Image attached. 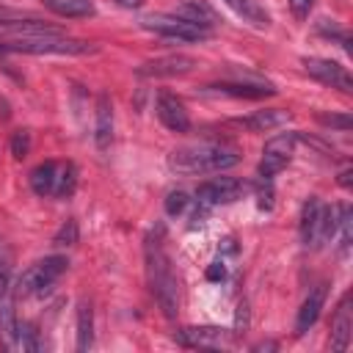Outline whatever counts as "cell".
<instances>
[{"instance_id": "cell-23", "label": "cell", "mask_w": 353, "mask_h": 353, "mask_svg": "<svg viewBox=\"0 0 353 353\" xmlns=\"http://www.w3.org/2000/svg\"><path fill=\"white\" fill-rule=\"evenodd\" d=\"M44 6L50 11H55L58 17H91L94 14V3L91 0H44Z\"/></svg>"}, {"instance_id": "cell-35", "label": "cell", "mask_w": 353, "mask_h": 353, "mask_svg": "<svg viewBox=\"0 0 353 353\" xmlns=\"http://www.w3.org/2000/svg\"><path fill=\"white\" fill-rule=\"evenodd\" d=\"M336 182H339L342 188H350V185H353V171H350V168H345V171L339 174V179H336Z\"/></svg>"}, {"instance_id": "cell-27", "label": "cell", "mask_w": 353, "mask_h": 353, "mask_svg": "<svg viewBox=\"0 0 353 353\" xmlns=\"http://www.w3.org/2000/svg\"><path fill=\"white\" fill-rule=\"evenodd\" d=\"M317 121H320L323 127L342 130V132H347V130L353 127V119H350L347 113H317Z\"/></svg>"}, {"instance_id": "cell-31", "label": "cell", "mask_w": 353, "mask_h": 353, "mask_svg": "<svg viewBox=\"0 0 353 353\" xmlns=\"http://www.w3.org/2000/svg\"><path fill=\"white\" fill-rule=\"evenodd\" d=\"M19 345L25 350H39V339H36V328L30 323H19Z\"/></svg>"}, {"instance_id": "cell-16", "label": "cell", "mask_w": 353, "mask_h": 353, "mask_svg": "<svg viewBox=\"0 0 353 353\" xmlns=\"http://www.w3.org/2000/svg\"><path fill=\"white\" fill-rule=\"evenodd\" d=\"M210 91H218V94H226V97H243V99H262V97H273L276 88L270 83H229V80H221V83H212L207 85Z\"/></svg>"}, {"instance_id": "cell-24", "label": "cell", "mask_w": 353, "mask_h": 353, "mask_svg": "<svg viewBox=\"0 0 353 353\" xmlns=\"http://www.w3.org/2000/svg\"><path fill=\"white\" fill-rule=\"evenodd\" d=\"M74 190H77V168H74V163H66V165L58 168V174H55V188H52V193H55L58 199H72Z\"/></svg>"}, {"instance_id": "cell-20", "label": "cell", "mask_w": 353, "mask_h": 353, "mask_svg": "<svg viewBox=\"0 0 353 353\" xmlns=\"http://www.w3.org/2000/svg\"><path fill=\"white\" fill-rule=\"evenodd\" d=\"M94 345V309L88 301L77 303V350L85 353Z\"/></svg>"}, {"instance_id": "cell-4", "label": "cell", "mask_w": 353, "mask_h": 353, "mask_svg": "<svg viewBox=\"0 0 353 353\" xmlns=\"http://www.w3.org/2000/svg\"><path fill=\"white\" fill-rule=\"evenodd\" d=\"M66 268H69V259L66 256H58V254L55 256H44V259H39L36 265H30L19 276L17 292L19 295H44L66 273Z\"/></svg>"}, {"instance_id": "cell-19", "label": "cell", "mask_w": 353, "mask_h": 353, "mask_svg": "<svg viewBox=\"0 0 353 353\" xmlns=\"http://www.w3.org/2000/svg\"><path fill=\"white\" fill-rule=\"evenodd\" d=\"M243 22L254 25V28H268L270 25V14L256 3V0H223Z\"/></svg>"}, {"instance_id": "cell-34", "label": "cell", "mask_w": 353, "mask_h": 353, "mask_svg": "<svg viewBox=\"0 0 353 353\" xmlns=\"http://www.w3.org/2000/svg\"><path fill=\"white\" fill-rule=\"evenodd\" d=\"M226 276V268H223V262H212L210 268H207V279L210 281H221Z\"/></svg>"}, {"instance_id": "cell-36", "label": "cell", "mask_w": 353, "mask_h": 353, "mask_svg": "<svg viewBox=\"0 0 353 353\" xmlns=\"http://www.w3.org/2000/svg\"><path fill=\"white\" fill-rule=\"evenodd\" d=\"M8 287V265L6 262H0V292Z\"/></svg>"}, {"instance_id": "cell-21", "label": "cell", "mask_w": 353, "mask_h": 353, "mask_svg": "<svg viewBox=\"0 0 353 353\" xmlns=\"http://www.w3.org/2000/svg\"><path fill=\"white\" fill-rule=\"evenodd\" d=\"M55 174H58V165L52 160H44L39 163L33 171H30V188L36 196H50L52 188H55Z\"/></svg>"}, {"instance_id": "cell-26", "label": "cell", "mask_w": 353, "mask_h": 353, "mask_svg": "<svg viewBox=\"0 0 353 353\" xmlns=\"http://www.w3.org/2000/svg\"><path fill=\"white\" fill-rule=\"evenodd\" d=\"M336 229H342V248H350V240H353V210L347 204L336 207Z\"/></svg>"}, {"instance_id": "cell-30", "label": "cell", "mask_w": 353, "mask_h": 353, "mask_svg": "<svg viewBox=\"0 0 353 353\" xmlns=\"http://www.w3.org/2000/svg\"><path fill=\"white\" fill-rule=\"evenodd\" d=\"M185 207H188V193H185V190H171V193L165 196V212H168L171 218H176L179 212H185Z\"/></svg>"}, {"instance_id": "cell-28", "label": "cell", "mask_w": 353, "mask_h": 353, "mask_svg": "<svg viewBox=\"0 0 353 353\" xmlns=\"http://www.w3.org/2000/svg\"><path fill=\"white\" fill-rule=\"evenodd\" d=\"M77 234H80V232H77V221H74V218H69V221L55 232L52 243H55V245H66V248H69V245H74V243H77Z\"/></svg>"}, {"instance_id": "cell-33", "label": "cell", "mask_w": 353, "mask_h": 353, "mask_svg": "<svg viewBox=\"0 0 353 353\" xmlns=\"http://www.w3.org/2000/svg\"><path fill=\"white\" fill-rule=\"evenodd\" d=\"M248 328V303L243 301L240 306H237V331L234 334H243Z\"/></svg>"}, {"instance_id": "cell-25", "label": "cell", "mask_w": 353, "mask_h": 353, "mask_svg": "<svg viewBox=\"0 0 353 353\" xmlns=\"http://www.w3.org/2000/svg\"><path fill=\"white\" fill-rule=\"evenodd\" d=\"M334 234H336V207L323 204V215H320V229H317V243L314 245L328 243Z\"/></svg>"}, {"instance_id": "cell-6", "label": "cell", "mask_w": 353, "mask_h": 353, "mask_svg": "<svg viewBox=\"0 0 353 353\" xmlns=\"http://www.w3.org/2000/svg\"><path fill=\"white\" fill-rule=\"evenodd\" d=\"M295 143H298L295 132H279V135H273L265 143V149H262V160H259V168H256L259 179H273L292 160Z\"/></svg>"}, {"instance_id": "cell-15", "label": "cell", "mask_w": 353, "mask_h": 353, "mask_svg": "<svg viewBox=\"0 0 353 353\" xmlns=\"http://www.w3.org/2000/svg\"><path fill=\"white\" fill-rule=\"evenodd\" d=\"M320 215H323V201L317 196H309L301 207V221H298V234L303 245L317 243V229H320Z\"/></svg>"}, {"instance_id": "cell-3", "label": "cell", "mask_w": 353, "mask_h": 353, "mask_svg": "<svg viewBox=\"0 0 353 353\" xmlns=\"http://www.w3.org/2000/svg\"><path fill=\"white\" fill-rule=\"evenodd\" d=\"M3 52H25V55H88L97 52V44L61 36H0V55Z\"/></svg>"}, {"instance_id": "cell-12", "label": "cell", "mask_w": 353, "mask_h": 353, "mask_svg": "<svg viewBox=\"0 0 353 353\" xmlns=\"http://www.w3.org/2000/svg\"><path fill=\"white\" fill-rule=\"evenodd\" d=\"M325 295H328V287L325 284H317V287L309 290V295L303 298V303L298 309V317H295V334L298 336L306 334L317 323V317H320V312L325 306Z\"/></svg>"}, {"instance_id": "cell-32", "label": "cell", "mask_w": 353, "mask_h": 353, "mask_svg": "<svg viewBox=\"0 0 353 353\" xmlns=\"http://www.w3.org/2000/svg\"><path fill=\"white\" fill-rule=\"evenodd\" d=\"M312 6H314V0H290V11H292L295 19H306Z\"/></svg>"}, {"instance_id": "cell-18", "label": "cell", "mask_w": 353, "mask_h": 353, "mask_svg": "<svg viewBox=\"0 0 353 353\" xmlns=\"http://www.w3.org/2000/svg\"><path fill=\"white\" fill-rule=\"evenodd\" d=\"M0 334L8 339V345L19 342V323L14 317V292H11V287H6L0 292Z\"/></svg>"}, {"instance_id": "cell-14", "label": "cell", "mask_w": 353, "mask_h": 353, "mask_svg": "<svg viewBox=\"0 0 353 353\" xmlns=\"http://www.w3.org/2000/svg\"><path fill=\"white\" fill-rule=\"evenodd\" d=\"M113 141V102L108 94L97 97V124H94V143L99 152H105Z\"/></svg>"}, {"instance_id": "cell-5", "label": "cell", "mask_w": 353, "mask_h": 353, "mask_svg": "<svg viewBox=\"0 0 353 353\" xmlns=\"http://www.w3.org/2000/svg\"><path fill=\"white\" fill-rule=\"evenodd\" d=\"M141 28L152 30L157 36H165V39H179V41H204L210 36V30H204L176 14H149L141 19Z\"/></svg>"}, {"instance_id": "cell-7", "label": "cell", "mask_w": 353, "mask_h": 353, "mask_svg": "<svg viewBox=\"0 0 353 353\" xmlns=\"http://www.w3.org/2000/svg\"><path fill=\"white\" fill-rule=\"evenodd\" d=\"M303 72L331 88H339L342 94H353V77L347 72V66L336 63V61H328V58H303Z\"/></svg>"}, {"instance_id": "cell-29", "label": "cell", "mask_w": 353, "mask_h": 353, "mask_svg": "<svg viewBox=\"0 0 353 353\" xmlns=\"http://www.w3.org/2000/svg\"><path fill=\"white\" fill-rule=\"evenodd\" d=\"M28 152H30V132H28V130H17V132L11 135V154H14L17 160H25Z\"/></svg>"}, {"instance_id": "cell-8", "label": "cell", "mask_w": 353, "mask_h": 353, "mask_svg": "<svg viewBox=\"0 0 353 353\" xmlns=\"http://www.w3.org/2000/svg\"><path fill=\"white\" fill-rule=\"evenodd\" d=\"M245 193V182L234 179V176H215L207 179L196 188V199L204 207H215V204H232Z\"/></svg>"}, {"instance_id": "cell-11", "label": "cell", "mask_w": 353, "mask_h": 353, "mask_svg": "<svg viewBox=\"0 0 353 353\" xmlns=\"http://www.w3.org/2000/svg\"><path fill=\"white\" fill-rule=\"evenodd\" d=\"M196 69V61L190 55H160L154 61H146L138 66V74L141 77H179V74H188Z\"/></svg>"}, {"instance_id": "cell-22", "label": "cell", "mask_w": 353, "mask_h": 353, "mask_svg": "<svg viewBox=\"0 0 353 353\" xmlns=\"http://www.w3.org/2000/svg\"><path fill=\"white\" fill-rule=\"evenodd\" d=\"M174 14L182 17V19H188V22H193V25H199V28H204V30H210L218 22V17L212 14V8H207L204 3H182Z\"/></svg>"}, {"instance_id": "cell-2", "label": "cell", "mask_w": 353, "mask_h": 353, "mask_svg": "<svg viewBox=\"0 0 353 353\" xmlns=\"http://www.w3.org/2000/svg\"><path fill=\"white\" fill-rule=\"evenodd\" d=\"M240 163V152L229 143H193V146H179L168 154V168L185 176L196 174H218Z\"/></svg>"}, {"instance_id": "cell-13", "label": "cell", "mask_w": 353, "mask_h": 353, "mask_svg": "<svg viewBox=\"0 0 353 353\" xmlns=\"http://www.w3.org/2000/svg\"><path fill=\"white\" fill-rule=\"evenodd\" d=\"M350 331H353V317H350V292L342 295L336 314H334V325H331V350L342 353L350 345Z\"/></svg>"}, {"instance_id": "cell-1", "label": "cell", "mask_w": 353, "mask_h": 353, "mask_svg": "<svg viewBox=\"0 0 353 353\" xmlns=\"http://www.w3.org/2000/svg\"><path fill=\"white\" fill-rule=\"evenodd\" d=\"M143 262H146V281H149V290H152L157 306L163 309L165 317H176V312H179V284H176V273L171 268V259L165 254V245H163V229L146 234Z\"/></svg>"}, {"instance_id": "cell-17", "label": "cell", "mask_w": 353, "mask_h": 353, "mask_svg": "<svg viewBox=\"0 0 353 353\" xmlns=\"http://www.w3.org/2000/svg\"><path fill=\"white\" fill-rule=\"evenodd\" d=\"M176 342L185 347H221L226 345L223 328H182L176 331Z\"/></svg>"}, {"instance_id": "cell-9", "label": "cell", "mask_w": 353, "mask_h": 353, "mask_svg": "<svg viewBox=\"0 0 353 353\" xmlns=\"http://www.w3.org/2000/svg\"><path fill=\"white\" fill-rule=\"evenodd\" d=\"M290 119H292V113L284 108H265V110H254L240 119H229V127L245 130V132H270V130L284 127Z\"/></svg>"}, {"instance_id": "cell-37", "label": "cell", "mask_w": 353, "mask_h": 353, "mask_svg": "<svg viewBox=\"0 0 353 353\" xmlns=\"http://www.w3.org/2000/svg\"><path fill=\"white\" fill-rule=\"evenodd\" d=\"M121 8H138V6H143V0H116Z\"/></svg>"}, {"instance_id": "cell-10", "label": "cell", "mask_w": 353, "mask_h": 353, "mask_svg": "<svg viewBox=\"0 0 353 353\" xmlns=\"http://www.w3.org/2000/svg\"><path fill=\"white\" fill-rule=\"evenodd\" d=\"M154 113H157L160 124H163L165 130H171V132H188V130H190V119H188V110H185L182 99H176V97L168 94V91L157 94V99H154Z\"/></svg>"}]
</instances>
